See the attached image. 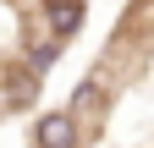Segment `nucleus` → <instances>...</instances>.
Wrapping results in <instances>:
<instances>
[{
    "label": "nucleus",
    "mask_w": 154,
    "mask_h": 148,
    "mask_svg": "<svg viewBox=\"0 0 154 148\" xmlns=\"http://www.w3.org/2000/svg\"><path fill=\"white\" fill-rule=\"evenodd\" d=\"M33 143L38 148H83V132H77V121L66 115V110H50V115H38Z\"/></svg>",
    "instance_id": "1"
}]
</instances>
